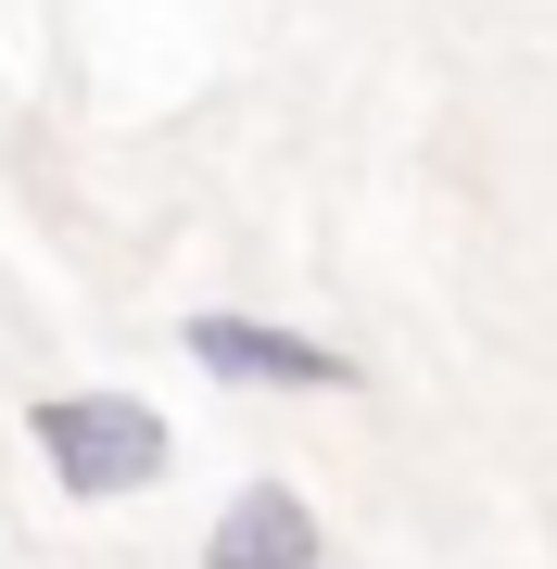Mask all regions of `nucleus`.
Listing matches in <instances>:
<instances>
[{
    "mask_svg": "<svg viewBox=\"0 0 557 569\" xmlns=\"http://www.w3.org/2000/svg\"><path fill=\"white\" fill-rule=\"evenodd\" d=\"M203 569H330V531H317V507L291 481H241L216 545H203Z\"/></svg>",
    "mask_w": 557,
    "mask_h": 569,
    "instance_id": "7ed1b4c3",
    "label": "nucleus"
},
{
    "mask_svg": "<svg viewBox=\"0 0 557 569\" xmlns=\"http://www.w3.org/2000/svg\"><path fill=\"white\" fill-rule=\"evenodd\" d=\"M39 456L63 493H89V507H115V493H152L178 456V430L140 406V392H51L39 406Z\"/></svg>",
    "mask_w": 557,
    "mask_h": 569,
    "instance_id": "f257e3e1",
    "label": "nucleus"
},
{
    "mask_svg": "<svg viewBox=\"0 0 557 569\" xmlns=\"http://www.w3.org/2000/svg\"><path fill=\"white\" fill-rule=\"evenodd\" d=\"M190 355L228 392H355V355L305 342V329H267V317H190Z\"/></svg>",
    "mask_w": 557,
    "mask_h": 569,
    "instance_id": "f03ea898",
    "label": "nucleus"
}]
</instances>
